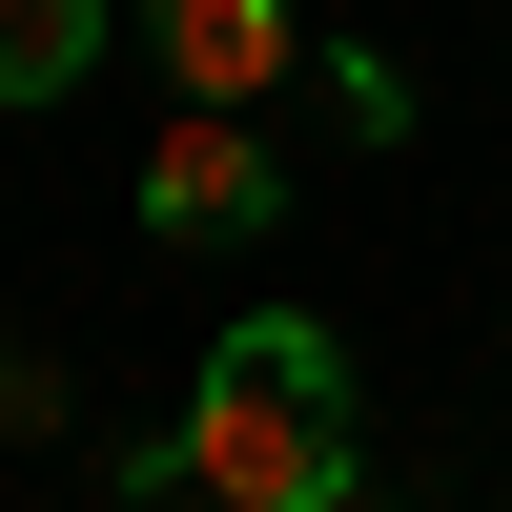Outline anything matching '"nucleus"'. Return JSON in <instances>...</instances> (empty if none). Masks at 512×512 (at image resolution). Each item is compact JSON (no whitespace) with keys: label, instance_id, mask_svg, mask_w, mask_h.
<instances>
[{"label":"nucleus","instance_id":"1","mask_svg":"<svg viewBox=\"0 0 512 512\" xmlns=\"http://www.w3.org/2000/svg\"><path fill=\"white\" fill-rule=\"evenodd\" d=\"M123 492H205V512H349L369 451H349V349H328L308 308H246L226 349H205L185 431L123 451Z\"/></svg>","mask_w":512,"mask_h":512},{"label":"nucleus","instance_id":"2","mask_svg":"<svg viewBox=\"0 0 512 512\" xmlns=\"http://www.w3.org/2000/svg\"><path fill=\"white\" fill-rule=\"evenodd\" d=\"M267 205H287V164H267V123H226V103H185L144 144V226L164 246H267Z\"/></svg>","mask_w":512,"mask_h":512},{"label":"nucleus","instance_id":"3","mask_svg":"<svg viewBox=\"0 0 512 512\" xmlns=\"http://www.w3.org/2000/svg\"><path fill=\"white\" fill-rule=\"evenodd\" d=\"M144 41H164V82L226 103V123H267L287 82H308V21H287V0H144Z\"/></svg>","mask_w":512,"mask_h":512},{"label":"nucleus","instance_id":"4","mask_svg":"<svg viewBox=\"0 0 512 512\" xmlns=\"http://www.w3.org/2000/svg\"><path fill=\"white\" fill-rule=\"evenodd\" d=\"M103 62V0H0V103H62Z\"/></svg>","mask_w":512,"mask_h":512},{"label":"nucleus","instance_id":"5","mask_svg":"<svg viewBox=\"0 0 512 512\" xmlns=\"http://www.w3.org/2000/svg\"><path fill=\"white\" fill-rule=\"evenodd\" d=\"M0 431H41V369H21V349H0Z\"/></svg>","mask_w":512,"mask_h":512},{"label":"nucleus","instance_id":"6","mask_svg":"<svg viewBox=\"0 0 512 512\" xmlns=\"http://www.w3.org/2000/svg\"><path fill=\"white\" fill-rule=\"evenodd\" d=\"M144 512H205V492H144Z\"/></svg>","mask_w":512,"mask_h":512},{"label":"nucleus","instance_id":"7","mask_svg":"<svg viewBox=\"0 0 512 512\" xmlns=\"http://www.w3.org/2000/svg\"><path fill=\"white\" fill-rule=\"evenodd\" d=\"M349 512H369V492H349Z\"/></svg>","mask_w":512,"mask_h":512}]
</instances>
